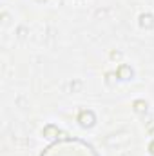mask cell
I'll use <instances>...</instances> for the list:
<instances>
[{"label":"cell","mask_w":154,"mask_h":156,"mask_svg":"<svg viewBox=\"0 0 154 156\" xmlns=\"http://www.w3.org/2000/svg\"><path fill=\"white\" fill-rule=\"evenodd\" d=\"M116 73H118V76L121 78V80H129V78L132 76V69L129 66H120Z\"/></svg>","instance_id":"7a4b0ae2"},{"label":"cell","mask_w":154,"mask_h":156,"mask_svg":"<svg viewBox=\"0 0 154 156\" xmlns=\"http://www.w3.org/2000/svg\"><path fill=\"white\" fill-rule=\"evenodd\" d=\"M147 109V104L143 102V100H136L134 102V111H138V113H143Z\"/></svg>","instance_id":"5b68a950"},{"label":"cell","mask_w":154,"mask_h":156,"mask_svg":"<svg viewBox=\"0 0 154 156\" xmlns=\"http://www.w3.org/2000/svg\"><path fill=\"white\" fill-rule=\"evenodd\" d=\"M151 153H152V154H154V142H152V144H151Z\"/></svg>","instance_id":"8992f818"},{"label":"cell","mask_w":154,"mask_h":156,"mask_svg":"<svg viewBox=\"0 0 154 156\" xmlns=\"http://www.w3.org/2000/svg\"><path fill=\"white\" fill-rule=\"evenodd\" d=\"M140 26H142V27H147V29H151V27L154 26L152 15H142V16H140Z\"/></svg>","instance_id":"3957f363"},{"label":"cell","mask_w":154,"mask_h":156,"mask_svg":"<svg viewBox=\"0 0 154 156\" xmlns=\"http://www.w3.org/2000/svg\"><path fill=\"white\" fill-rule=\"evenodd\" d=\"M38 2H45V0H38Z\"/></svg>","instance_id":"52a82bcc"},{"label":"cell","mask_w":154,"mask_h":156,"mask_svg":"<svg viewBox=\"0 0 154 156\" xmlns=\"http://www.w3.org/2000/svg\"><path fill=\"white\" fill-rule=\"evenodd\" d=\"M44 134H45L47 138H54V136H58V129L53 127V125H47V127L44 129Z\"/></svg>","instance_id":"277c9868"},{"label":"cell","mask_w":154,"mask_h":156,"mask_svg":"<svg viewBox=\"0 0 154 156\" xmlns=\"http://www.w3.org/2000/svg\"><path fill=\"white\" fill-rule=\"evenodd\" d=\"M78 122H80L83 127L93 125V123H94V115H93V111H82L80 116H78Z\"/></svg>","instance_id":"6da1fadb"}]
</instances>
